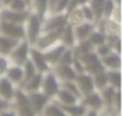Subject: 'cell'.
<instances>
[{
    "mask_svg": "<svg viewBox=\"0 0 122 116\" xmlns=\"http://www.w3.org/2000/svg\"><path fill=\"white\" fill-rule=\"evenodd\" d=\"M41 24H42V18L38 17L37 15L30 12L23 24L24 26V38L26 42L32 47L37 40V37L41 34Z\"/></svg>",
    "mask_w": 122,
    "mask_h": 116,
    "instance_id": "cell-1",
    "label": "cell"
},
{
    "mask_svg": "<svg viewBox=\"0 0 122 116\" xmlns=\"http://www.w3.org/2000/svg\"><path fill=\"white\" fill-rule=\"evenodd\" d=\"M30 44L26 42V40H20L17 45L10 51L7 55L10 64L11 65H17V66H23L24 62L29 59V51H30Z\"/></svg>",
    "mask_w": 122,
    "mask_h": 116,
    "instance_id": "cell-2",
    "label": "cell"
},
{
    "mask_svg": "<svg viewBox=\"0 0 122 116\" xmlns=\"http://www.w3.org/2000/svg\"><path fill=\"white\" fill-rule=\"evenodd\" d=\"M65 24H66V13H50V15H47L42 19L41 34L60 30V29H62V26Z\"/></svg>",
    "mask_w": 122,
    "mask_h": 116,
    "instance_id": "cell-3",
    "label": "cell"
},
{
    "mask_svg": "<svg viewBox=\"0 0 122 116\" xmlns=\"http://www.w3.org/2000/svg\"><path fill=\"white\" fill-rule=\"evenodd\" d=\"M59 90H60V83L56 79V77L54 76V73L51 71L43 73L40 91L42 93H44L49 99H51V98H54V96L57 93Z\"/></svg>",
    "mask_w": 122,
    "mask_h": 116,
    "instance_id": "cell-4",
    "label": "cell"
},
{
    "mask_svg": "<svg viewBox=\"0 0 122 116\" xmlns=\"http://www.w3.org/2000/svg\"><path fill=\"white\" fill-rule=\"evenodd\" d=\"M66 48H67V47H65L62 43L59 41V42H56L55 44H53V45L46 48L44 50H41V51L43 53V56H44L47 64L50 66V68L59 62L61 55H62V53L65 51Z\"/></svg>",
    "mask_w": 122,
    "mask_h": 116,
    "instance_id": "cell-5",
    "label": "cell"
},
{
    "mask_svg": "<svg viewBox=\"0 0 122 116\" xmlns=\"http://www.w3.org/2000/svg\"><path fill=\"white\" fill-rule=\"evenodd\" d=\"M76 84H77V87L80 92V96L81 98L90 95L91 92L96 91L95 90V85H93V79H92V76L86 73V72H81V73H78L76 79H74Z\"/></svg>",
    "mask_w": 122,
    "mask_h": 116,
    "instance_id": "cell-6",
    "label": "cell"
},
{
    "mask_svg": "<svg viewBox=\"0 0 122 116\" xmlns=\"http://www.w3.org/2000/svg\"><path fill=\"white\" fill-rule=\"evenodd\" d=\"M0 34L16 38V40H25L23 24H16V23L0 20Z\"/></svg>",
    "mask_w": 122,
    "mask_h": 116,
    "instance_id": "cell-7",
    "label": "cell"
},
{
    "mask_svg": "<svg viewBox=\"0 0 122 116\" xmlns=\"http://www.w3.org/2000/svg\"><path fill=\"white\" fill-rule=\"evenodd\" d=\"M96 28L107 36H121V23L111 18H102L96 23Z\"/></svg>",
    "mask_w": 122,
    "mask_h": 116,
    "instance_id": "cell-8",
    "label": "cell"
},
{
    "mask_svg": "<svg viewBox=\"0 0 122 116\" xmlns=\"http://www.w3.org/2000/svg\"><path fill=\"white\" fill-rule=\"evenodd\" d=\"M60 32H61V29L60 30H56V31H50V32H42L40 34V36L37 37L35 44L32 47L40 49V50H44L46 48L55 44L56 42H59L60 40Z\"/></svg>",
    "mask_w": 122,
    "mask_h": 116,
    "instance_id": "cell-9",
    "label": "cell"
},
{
    "mask_svg": "<svg viewBox=\"0 0 122 116\" xmlns=\"http://www.w3.org/2000/svg\"><path fill=\"white\" fill-rule=\"evenodd\" d=\"M50 71L54 73V76L56 77V79L59 80V83L74 80L76 77H77V73L72 68L71 65H61V64H57V65L53 66L50 68Z\"/></svg>",
    "mask_w": 122,
    "mask_h": 116,
    "instance_id": "cell-10",
    "label": "cell"
},
{
    "mask_svg": "<svg viewBox=\"0 0 122 116\" xmlns=\"http://www.w3.org/2000/svg\"><path fill=\"white\" fill-rule=\"evenodd\" d=\"M29 59L31 60V62L34 64L35 68L37 72L40 73H46L48 71H50V66L47 64L44 56H43V53L35 48V47H30V51H29Z\"/></svg>",
    "mask_w": 122,
    "mask_h": 116,
    "instance_id": "cell-11",
    "label": "cell"
},
{
    "mask_svg": "<svg viewBox=\"0 0 122 116\" xmlns=\"http://www.w3.org/2000/svg\"><path fill=\"white\" fill-rule=\"evenodd\" d=\"M28 99H29V105L32 109V111L36 115H41L44 105L48 103L49 98L42 93L41 91H36V92H30L28 93Z\"/></svg>",
    "mask_w": 122,
    "mask_h": 116,
    "instance_id": "cell-12",
    "label": "cell"
},
{
    "mask_svg": "<svg viewBox=\"0 0 122 116\" xmlns=\"http://www.w3.org/2000/svg\"><path fill=\"white\" fill-rule=\"evenodd\" d=\"M80 103L86 108V109H90V110H96V111H102L104 110V103H103V99L101 97V93L98 91H93L91 92L90 95L83 97L80 99Z\"/></svg>",
    "mask_w": 122,
    "mask_h": 116,
    "instance_id": "cell-13",
    "label": "cell"
},
{
    "mask_svg": "<svg viewBox=\"0 0 122 116\" xmlns=\"http://www.w3.org/2000/svg\"><path fill=\"white\" fill-rule=\"evenodd\" d=\"M29 13H30V11L16 12V11H12L10 9H0V20L16 23V24H24Z\"/></svg>",
    "mask_w": 122,
    "mask_h": 116,
    "instance_id": "cell-14",
    "label": "cell"
},
{
    "mask_svg": "<svg viewBox=\"0 0 122 116\" xmlns=\"http://www.w3.org/2000/svg\"><path fill=\"white\" fill-rule=\"evenodd\" d=\"M16 87L17 86L13 85L5 76L0 77V99H3V101L12 104Z\"/></svg>",
    "mask_w": 122,
    "mask_h": 116,
    "instance_id": "cell-15",
    "label": "cell"
},
{
    "mask_svg": "<svg viewBox=\"0 0 122 116\" xmlns=\"http://www.w3.org/2000/svg\"><path fill=\"white\" fill-rule=\"evenodd\" d=\"M73 28V34H74V38H76V43L83 40L89 38L90 34L93 31V29L96 28V23H91V22H83Z\"/></svg>",
    "mask_w": 122,
    "mask_h": 116,
    "instance_id": "cell-16",
    "label": "cell"
},
{
    "mask_svg": "<svg viewBox=\"0 0 122 116\" xmlns=\"http://www.w3.org/2000/svg\"><path fill=\"white\" fill-rule=\"evenodd\" d=\"M105 71H114V70H121V54L115 53L114 50L108 54L107 56L99 59Z\"/></svg>",
    "mask_w": 122,
    "mask_h": 116,
    "instance_id": "cell-17",
    "label": "cell"
},
{
    "mask_svg": "<svg viewBox=\"0 0 122 116\" xmlns=\"http://www.w3.org/2000/svg\"><path fill=\"white\" fill-rule=\"evenodd\" d=\"M51 99L55 101L60 105H71V104H76V103L80 102V99L77 96H74L70 91H67L65 89H61V87L57 91V93L54 96V98H51Z\"/></svg>",
    "mask_w": 122,
    "mask_h": 116,
    "instance_id": "cell-18",
    "label": "cell"
},
{
    "mask_svg": "<svg viewBox=\"0 0 122 116\" xmlns=\"http://www.w3.org/2000/svg\"><path fill=\"white\" fill-rule=\"evenodd\" d=\"M5 77L17 87H19L23 84V79H24V73H23V67L22 66H17V65H10V67L7 68V72L5 74Z\"/></svg>",
    "mask_w": 122,
    "mask_h": 116,
    "instance_id": "cell-19",
    "label": "cell"
},
{
    "mask_svg": "<svg viewBox=\"0 0 122 116\" xmlns=\"http://www.w3.org/2000/svg\"><path fill=\"white\" fill-rule=\"evenodd\" d=\"M61 43H62L65 47L67 48H73L76 44V38H74V34H73V28L71 25H68L67 23L62 26L60 32V40Z\"/></svg>",
    "mask_w": 122,
    "mask_h": 116,
    "instance_id": "cell-20",
    "label": "cell"
},
{
    "mask_svg": "<svg viewBox=\"0 0 122 116\" xmlns=\"http://www.w3.org/2000/svg\"><path fill=\"white\" fill-rule=\"evenodd\" d=\"M41 116H67V115L65 114L60 104H57L53 99H49L48 103L44 105Z\"/></svg>",
    "mask_w": 122,
    "mask_h": 116,
    "instance_id": "cell-21",
    "label": "cell"
},
{
    "mask_svg": "<svg viewBox=\"0 0 122 116\" xmlns=\"http://www.w3.org/2000/svg\"><path fill=\"white\" fill-rule=\"evenodd\" d=\"M42 77H43V73H40L37 72L31 79H29L26 83H24L22 86H19L20 89H23L26 93H30V92H36V91H40L41 90V83H42Z\"/></svg>",
    "mask_w": 122,
    "mask_h": 116,
    "instance_id": "cell-22",
    "label": "cell"
},
{
    "mask_svg": "<svg viewBox=\"0 0 122 116\" xmlns=\"http://www.w3.org/2000/svg\"><path fill=\"white\" fill-rule=\"evenodd\" d=\"M29 10L43 19L48 15V0H31Z\"/></svg>",
    "mask_w": 122,
    "mask_h": 116,
    "instance_id": "cell-23",
    "label": "cell"
},
{
    "mask_svg": "<svg viewBox=\"0 0 122 116\" xmlns=\"http://www.w3.org/2000/svg\"><path fill=\"white\" fill-rule=\"evenodd\" d=\"M20 40H16L9 36H5L3 34H0V54L7 56L10 54V51L17 45V43Z\"/></svg>",
    "mask_w": 122,
    "mask_h": 116,
    "instance_id": "cell-24",
    "label": "cell"
},
{
    "mask_svg": "<svg viewBox=\"0 0 122 116\" xmlns=\"http://www.w3.org/2000/svg\"><path fill=\"white\" fill-rule=\"evenodd\" d=\"M85 22L84 18H83V15H81V11H80V7H76L68 12H66V23L71 26H76L80 23Z\"/></svg>",
    "mask_w": 122,
    "mask_h": 116,
    "instance_id": "cell-25",
    "label": "cell"
},
{
    "mask_svg": "<svg viewBox=\"0 0 122 116\" xmlns=\"http://www.w3.org/2000/svg\"><path fill=\"white\" fill-rule=\"evenodd\" d=\"M61 108H62V110L65 111L67 116H83L85 111L87 110L80 102L76 104H71V105H61Z\"/></svg>",
    "mask_w": 122,
    "mask_h": 116,
    "instance_id": "cell-26",
    "label": "cell"
},
{
    "mask_svg": "<svg viewBox=\"0 0 122 116\" xmlns=\"http://www.w3.org/2000/svg\"><path fill=\"white\" fill-rule=\"evenodd\" d=\"M105 0H89L87 5L90 6L93 17H95V23H97L99 19H102V12H103V5Z\"/></svg>",
    "mask_w": 122,
    "mask_h": 116,
    "instance_id": "cell-27",
    "label": "cell"
},
{
    "mask_svg": "<svg viewBox=\"0 0 122 116\" xmlns=\"http://www.w3.org/2000/svg\"><path fill=\"white\" fill-rule=\"evenodd\" d=\"M92 79H93V85H95V90L96 91H101L102 89H104L105 86L109 85L108 83V76H107V72L105 70L97 73V74H93L92 76Z\"/></svg>",
    "mask_w": 122,
    "mask_h": 116,
    "instance_id": "cell-28",
    "label": "cell"
},
{
    "mask_svg": "<svg viewBox=\"0 0 122 116\" xmlns=\"http://www.w3.org/2000/svg\"><path fill=\"white\" fill-rule=\"evenodd\" d=\"M108 76V83L110 86H112L116 90L121 89V70H114V71H105Z\"/></svg>",
    "mask_w": 122,
    "mask_h": 116,
    "instance_id": "cell-29",
    "label": "cell"
},
{
    "mask_svg": "<svg viewBox=\"0 0 122 116\" xmlns=\"http://www.w3.org/2000/svg\"><path fill=\"white\" fill-rule=\"evenodd\" d=\"M115 91L116 89H114L112 86L108 85L105 86L104 89H102L101 91H98L101 93V97L103 99V103H104V108H109L110 104H111V101L114 98V95H115Z\"/></svg>",
    "mask_w": 122,
    "mask_h": 116,
    "instance_id": "cell-30",
    "label": "cell"
},
{
    "mask_svg": "<svg viewBox=\"0 0 122 116\" xmlns=\"http://www.w3.org/2000/svg\"><path fill=\"white\" fill-rule=\"evenodd\" d=\"M89 41H90V42L93 44V47L96 48V47H98V45L105 43V34H104L103 31L98 30L97 28H95L93 31H92V32L90 34V36H89Z\"/></svg>",
    "mask_w": 122,
    "mask_h": 116,
    "instance_id": "cell-31",
    "label": "cell"
},
{
    "mask_svg": "<svg viewBox=\"0 0 122 116\" xmlns=\"http://www.w3.org/2000/svg\"><path fill=\"white\" fill-rule=\"evenodd\" d=\"M22 67H23V73H24V79H23V84H24V83H26L29 79H31V78L37 73V71H36V68H35V66H34V64L31 62L30 59H28ZM23 84H22V85H23ZM22 85H20V86H22Z\"/></svg>",
    "mask_w": 122,
    "mask_h": 116,
    "instance_id": "cell-32",
    "label": "cell"
},
{
    "mask_svg": "<svg viewBox=\"0 0 122 116\" xmlns=\"http://www.w3.org/2000/svg\"><path fill=\"white\" fill-rule=\"evenodd\" d=\"M102 71H104V67H103L101 60H97V61H95L92 64H89V65L84 66V72H86V73H89L91 76L97 74V73H99Z\"/></svg>",
    "mask_w": 122,
    "mask_h": 116,
    "instance_id": "cell-33",
    "label": "cell"
},
{
    "mask_svg": "<svg viewBox=\"0 0 122 116\" xmlns=\"http://www.w3.org/2000/svg\"><path fill=\"white\" fill-rule=\"evenodd\" d=\"M74 56L76 55H74L73 49L72 48H66L65 51L62 53V55H61V57H60V60H59L57 64H61V65H71L72 61H73V59H74Z\"/></svg>",
    "mask_w": 122,
    "mask_h": 116,
    "instance_id": "cell-34",
    "label": "cell"
},
{
    "mask_svg": "<svg viewBox=\"0 0 122 116\" xmlns=\"http://www.w3.org/2000/svg\"><path fill=\"white\" fill-rule=\"evenodd\" d=\"M60 87L61 89H65L67 91H70L71 93H73L74 96H77L79 99H81V96H80V92L77 87V84L74 80H70V81H62L60 83Z\"/></svg>",
    "mask_w": 122,
    "mask_h": 116,
    "instance_id": "cell-35",
    "label": "cell"
},
{
    "mask_svg": "<svg viewBox=\"0 0 122 116\" xmlns=\"http://www.w3.org/2000/svg\"><path fill=\"white\" fill-rule=\"evenodd\" d=\"M12 11L16 12H25V11H30L29 10V5L24 1V0H12V3L10 4V6L7 7Z\"/></svg>",
    "mask_w": 122,
    "mask_h": 116,
    "instance_id": "cell-36",
    "label": "cell"
},
{
    "mask_svg": "<svg viewBox=\"0 0 122 116\" xmlns=\"http://www.w3.org/2000/svg\"><path fill=\"white\" fill-rule=\"evenodd\" d=\"M78 59L80 60V62H81L84 66H86V65H89V64H92V62L99 60V57L97 56L96 51L93 50V51H90V53H86V54L79 55V56H78Z\"/></svg>",
    "mask_w": 122,
    "mask_h": 116,
    "instance_id": "cell-37",
    "label": "cell"
},
{
    "mask_svg": "<svg viewBox=\"0 0 122 116\" xmlns=\"http://www.w3.org/2000/svg\"><path fill=\"white\" fill-rule=\"evenodd\" d=\"M117 5L112 1V0H105L104 5H103V12H102V18H109L110 15L112 13L114 9Z\"/></svg>",
    "mask_w": 122,
    "mask_h": 116,
    "instance_id": "cell-38",
    "label": "cell"
},
{
    "mask_svg": "<svg viewBox=\"0 0 122 116\" xmlns=\"http://www.w3.org/2000/svg\"><path fill=\"white\" fill-rule=\"evenodd\" d=\"M95 51H96V54H97V56L99 57V59H102V57L107 56L108 54H110L112 51V48L108 43H103V44L96 47L95 48Z\"/></svg>",
    "mask_w": 122,
    "mask_h": 116,
    "instance_id": "cell-39",
    "label": "cell"
},
{
    "mask_svg": "<svg viewBox=\"0 0 122 116\" xmlns=\"http://www.w3.org/2000/svg\"><path fill=\"white\" fill-rule=\"evenodd\" d=\"M80 7V11H81V15H83V18L85 22H91V23H95V17H93V13L90 9V6L86 4V5H83V6H79Z\"/></svg>",
    "mask_w": 122,
    "mask_h": 116,
    "instance_id": "cell-40",
    "label": "cell"
},
{
    "mask_svg": "<svg viewBox=\"0 0 122 116\" xmlns=\"http://www.w3.org/2000/svg\"><path fill=\"white\" fill-rule=\"evenodd\" d=\"M10 60L9 57L5 56V55H1L0 54V77H4L7 72V68L10 67Z\"/></svg>",
    "mask_w": 122,
    "mask_h": 116,
    "instance_id": "cell-41",
    "label": "cell"
},
{
    "mask_svg": "<svg viewBox=\"0 0 122 116\" xmlns=\"http://www.w3.org/2000/svg\"><path fill=\"white\" fill-rule=\"evenodd\" d=\"M0 116H19V114H18L17 109L11 104L10 106L0 110Z\"/></svg>",
    "mask_w": 122,
    "mask_h": 116,
    "instance_id": "cell-42",
    "label": "cell"
},
{
    "mask_svg": "<svg viewBox=\"0 0 122 116\" xmlns=\"http://www.w3.org/2000/svg\"><path fill=\"white\" fill-rule=\"evenodd\" d=\"M120 13H121V6H116V7L114 9V11H112V13L110 15L109 18L114 19L115 22L121 23V16H120Z\"/></svg>",
    "mask_w": 122,
    "mask_h": 116,
    "instance_id": "cell-43",
    "label": "cell"
},
{
    "mask_svg": "<svg viewBox=\"0 0 122 116\" xmlns=\"http://www.w3.org/2000/svg\"><path fill=\"white\" fill-rule=\"evenodd\" d=\"M121 38H118L114 44H112V50L115 51V53H118V54H121Z\"/></svg>",
    "mask_w": 122,
    "mask_h": 116,
    "instance_id": "cell-44",
    "label": "cell"
},
{
    "mask_svg": "<svg viewBox=\"0 0 122 116\" xmlns=\"http://www.w3.org/2000/svg\"><path fill=\"white\" fill-rule=\"evenodd\" d=\"M98 114H99V111H96V110H90V109H87L83 116H98Z\"/></svg>",
    "mask_w": 122,
    "mask_h": 116,
    "instance_id": "cell-45",
    "label": "cell"
},
{
    "mask_svg": "<svg viewBox=\"0 0 122 116\" xmlns=\"http://www.w3.org/2000/svg\"><path fill=\"white\" fill-rule=\"evenodd\" d=\"M11 3L12 0H1V9H7Z\"/></svg>",
    "mask_w": 122,
    "mask_h": 116,
    "instance_id": "cell-46",
    "label": "cell"
},
{
    "mask_svg": "<svg viewBox=\"0 0 122 116\" xmlns=\"http://www.w3.org/2000/svg\"><path fill=\"white\" fill-rule=\"evenodd\" d=\"M10 105H11L10 103H7V102H5L3 99H0V110H3V109H5V108H7Z\"/></svg>",
    "mask_w": 122,
    "mask_h": 116,
    "instance_id": "cell-47",
    "label": "cell"
},
{
    "mask_svg": "<svg viewBox=\"0 0 122 116\" xmlns=\"http://www.w3.org/2000/svg\"><path fill=\"white\" fill-rule=\"evenodd\" d=\"M74 3L77 4V6H83V5H86L89 3V0H74Z\"/></svg>",
    "mask_w": 122,
    "mask_h": 116,
    "instance_id": "cell-48",
    "label": "cell"
},
{
    "mask_svg": "<svg viewBox=\"0 0 122 116\" xmlns=\"http://www.w3.org/2000/svg\"><path fill=\"white\" fill-rule=\"evenodd\" d=\"M98 116H108V114H107V111H105V110H102V111H99Z\"/></svg>",
    "mask_w": 122,
    "mask_h": 116,
    "instance_id": "cell-49",
    "label": "cell"
},
{
    "mask_svg": "<svg viewBox=\"0 0 122 116\" xmlns=\"http://www.w3.org/2000/svg\"><path fill=\"white\" fill-rule=\"evenodd\" d=\"M24 1H25V3H26V4H28V5L30 6V3H31V0H24Z\"/></svg>",
    "mask_w": 122,
    "mask_h": 116,
    "instance_id": "cell-50",
    "label": "cell"
},
{
    "mask_svg": "<svg viewBox=\"0 0 122 116\" xmlns=\"http://www.w3.org/2000/svg\"><path fill=\"white\" fill-rule=\"evenodd\" d=\"M0 9H1V0H0Z\"/></svg>",
    "mask_w": 122,
    "mask_h": 116,
    "instance_id": "cell-51",
    "label": "cell"
},
{
    "mask_svg": "<svg viewBox=\"0 0 122 116\" xmlns=\"http://www.w3.org/2000/svg\"><path fill=\"white\" fill-rule=\"evenodd\" d=\"M38 116H41V115H38Z\"/></svg>",
    "mask_w": 122,
    "mask_h": 116,
    "instance_id": "cell-52",
    "label": "cell"
}]
</instances>
